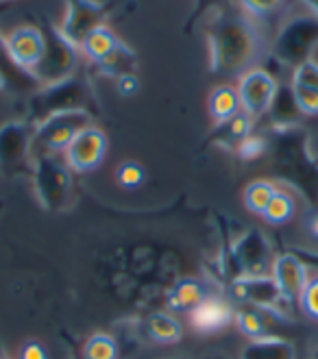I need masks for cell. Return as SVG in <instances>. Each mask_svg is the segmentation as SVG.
Here are the masks:
<instances>
[{
  "label": "cell",
  "mask_w": 318,
  "mask_h": 359,
  "mask_svg": "<svg viewBox=\"0 0 318 359\" xmlns=\"http://www.w3.org/2000/svg\"><path fill=\"white\" fill-rule=\"evenodd\" d=\"M86 359H118V342L107 333H94L83 351Z\"/></svg>",
  "instance_id": "24"
},
{
  "label": "cell",
  "mask_w": 318,
  "mask_h": 359,
  "mask_svg": "<svg viewBox=\"0 0 318 359\" xmlns=\"http://www.w3.org/2000/svg\"><path fill=\"white\" fill-rule=\"evenodd\" d=\"M236 90L240 96L242 111L251 120L268 114L279 94L277 81L264 68H251L244 74H240V83Z\"/></svg>",
  "instance_id": "8"
},
{
  "label": "cell",
  "mask_w": 318,
  "mask_h": 359,
  "mask_svg": "<svg viewBox=\"0 0 318 359\" xmlns=\"http://www.w3.org/2000/svg\"><path fill=\"white\" fill-rule=\"evenodd\" d=\"M274 194H277V187L270 181H253L244 192V205L253 214L264 216V211Z\"/></svg>",
  "instance_id": "22"
},
{
  "label": "cell",
  "mask_w": 318,
  "mask_h": 359,
  "mask_svg": "<svg viewBox=\"0 0 318 359\" xmlns=\"http://www.w3.org/2000/svg\"><path fill=\"white\" fill-rule=\"evenodd\" d=\"M107 153V135H105L98 126H88L83 129L72 144L68 146L63 155H66V163L74 172H90L98 168Z\"/></svg>",
  "instance_id": "12"
},
{
  "label": "cell",
  "mask_w": 318,
  "mask_h": 359,
  "mask_svg": "<svg viewBox=\"0 0 318 359\" xmlns=\"http://www.w3.org/2000/svg\"><path fill=\"white\" fill-rule=\"evenodd\" d=\"M286 3H288V0H238L240 9L246 15L256 18V20H262L266 15L281 11L286 7Z\"/></svg>",
  "instance_id": "27"
},
{
  "label": "cell",
  "mask_w": 318,
  "mask_h": 359,
  "mask_svg": "<svg viewBox=\"0 0 318 359\" xmlns=\"http://www.w3.org/2000/svg\"><path fill=\"white\" fill-rule=\"evenodd\" d=\"M33 183L39 205L48 211H66L72 205V177L53 153L33 151Z\"/></svg>",
  "instance_id": "3"
},
{
  "label": "cell",
  "mask_w": 318,
  "mask_h": 359,
  "mask_svg": "<svg viewBox=\"0 0 318 359\" xmlns=\"http://www.w3.org/2000/svg\"><path fill=\"white\" fill-rule=\"evenodd\" d=\"M66 111H90L94 114V94L86 76H70L66 81L44 86L33 94L27 109V122L37 126L51 116Z\"/></svg>",
  "instance_id": "2"
},
{
  "label": "cell",
  "mask_w": 318,
  "mask_h": 359,
  "mask_svg": "<svg viewBox=\"0 0 318 359\" xmlns=\"http://www.w3.org/2000/svg\"><path fill=\"white\" fill-rule=\"evenodd\" d=\"M303 3L307 5V9L318 18V0H303Z\"/></svg>",
  "instance_id": "34"
},
{
  "label": "cell",
  "mask_w": 318,
  "mask_h": 359,
  "mask_svg": "<svg viewBox=\"0 0 318 359\" xmlns=\"http://www.w3.org/2000/svg\"><path fill=\"white\" fill-rule=\"evenodd\" d=\"M118 44H120V39L114 35V31L107 25H105V27L96 29L94 33H90L86 37V41L81 44V53L86 55L88 59H92L98 66L102 59H107L114 53V48Z\"/></svg>",
  "instance_id": "20"
},
{
  "label": "cell",
  "mask_w": 318,
  "mask_h": 359,
  "mask_svg": "<svg viewBox=\"0 0 318 359\" xmlns=\"http://www.w3.org/2000/svg\"><path fill=\"white\" fill-rule=\"evenodd\" d=\"M107 18L110 7L96 0H66V18L59 29L77 48H81L90 33L107 25Z\"/></svg>",
  "instance_id": "10"
},
{
  "label": "cell",
  "mask_w": 318,
  "mask_h": 359,
  "mask_svg": "<svg viewBox=\"0 0 318 359\" xmlns=\"http://www.w3.org/2000/svg\"><path fill=\"white\" fill-rule=\"evenodd\" d=\"M7 86V81H5V74H3V70H0V90H3Z\"/></svg>",
  "instance_id": "36"
},
{
  "label": "cell",
  "mask_w": 318,
  "mask_h": 359,
  "mask_svg": "<svg viewBox=\"0 0 318 359\" xmlns=\"http://www.w3.org/2000/svg\"><path fill=\"white\" fill-rule=\"evenodd\" d=\"M98 68L102 74H107L112 79H120V76H126V74H135L138 70V55L133 53L131 46H126L124 41H120V44L114 48V53L102 59L98 63Z\"/></svg>",
  "instance_id": "19"
},
{
  "label": "cell",
  "mask_w": 318,
  "mask_h": 359,
  "mask_svg": "<svg viewBox=\"0 0 318 359\" xmlns=\"http://www.w3.org/2000/svg\"><path fill=\"white\" fill-rule=\"evenodd\" d=\"M266 151V140L258 133H249L238 142V155L242 159H258Z\"/></svg>",
  "instance_id": "29"
},
{
  "label": "cell",
  "mask_w": 318,
  "mask_h": 359,
  "mask_svg": "<svg viewBox=\"0 0 318 359\" xmlns=\"http://www.w3.org/2000/svg\"><path fill=\"white\" fill-rule=\"evenodd\" d=\"M316 46H318V18L314 13H301V15H292L279 29L277 37L270 44V50L284 66L296 70L301 63L312 59Z\"/></svg>",
  "instance_id": "4"
},
{
  "label": "cell",
  "mask_w": 318,
  "mask_h": 359,
  "mask_svg": "<svg viewBox=\"0 0 318 359\" xmlns=\"http://www.w3.org/2000/svg\"><path fill=\"white\" fill-rule=\"evenodd\" d=\"M272 279L284 297H288L290 301H299L310 281L307 266L296 255H290V252L277 255L272 262Z\"/></svg>",
  "instance_id": "13"
},
{
  "label": "cell",
  "mask_w": 318,
  "mask_h": 359,
  "mask_svg": "<svg viewBox=\"0 0 318 359\" xmlns=\"http://www.w3.org/2000/svg\"><path fill=\"white\" fill-rule=\"evenodd\" d=\"M290 92H292V100H294V104H296V109H299L301 114L318 116V92H316V90L303 86V83L292 81Z\"/></svg>",
  "instance_id": "26"
},
{
  "label": "cell",
  "mask_w": 318,
  "mask_h": 359,
  "mask_svg": "<svg viewBox=\"0 0 318 359\" xmlns=\"http://www.w3.org/2000/svg\"><path fill=\"white\" fill-rule=\"evenodd\" d=\"M292 81L303 83V86H307V88H312V90L318 92V63H316L314 59L301 63V66L294 70Z\"/></svg>",
  "instance_id": "31"
},
{
  "label": "cell",
  "mask_w": 318,
  "mask_h": 359,
  "mask_svg": "<svg viewBox=\"0 0 318 359\" xmlns=\"http://www.w3.org/2000/svg\"><path fill=\"white\" fill-rule=\"evenodd\" d=\"M233 320H236L238 329H240L246 337H251V340H256V337L266 335V323H264V318H262V311H260V309H253V307L249 309V307H244V309L236 311V316H233Z\"/></svg>",
  "instance_id": "25"
},
{
  "label": "cell",
  "mask_w": 318,
  "mask_h": 359,
  "mask_svg": "<svg viewBox=\"0 0 318 359\" xmlns=\"http://www.w3.org/2000/svg\"><path fill=\"white\" fill-rule=\"evenodd\" d=\"M94 114L90 111H66L46 118L35 126L33 135V151L37 153H59L66 151L72 144V140L83 131L92 126Z\"/></svg>",
  "instance_id": "7"
},
{
  "label": "cell",
  "mask_w": 318,
  "mask_h": 359,
  "mask_svg": "<svg viewBox=\"0 0 318 359\" xmlns=\"http://www.w3.org/2000/svg\"><path fill=\"white\" fill-rule=\"evenodd\" d=\"M205 299H207L205 285L194 279H183L168 292V305H171V309H177V311H192Z\"/></svg>",
  "instance_id": "18"
},
{
  "label": "cell",
  "mask_w": 318,
  "mask_h": 359,
  "mask_svg": "<svg viewBox=\"0 0 318 359\" xmlns=\"http://www.w3.org/2000/svg\"><path fill=\"white\" fill-rule=\"evenodd\" d=\"M0 3H5V0H0Z\"/></svg>",
  "instance_id": "38"
},
{
  "label": "cell",
  "mask_w": 318,
  "mask_h": 359,
  "mask_svg": "<svg viewBox=\"0 0 318 359\" xmlns=\"http://www.w3.org/2000/svg\"><path fill=\"white\" fill-rule=\"evenodd\" d=\"M41 31H44L46 48H44V57H41L39 66L31 72V79H35L41 86H53V83L74 76L81 48H77L72 41L61 33L59 27L46 25Z\"/></svg>",
  "instance_id": "5"
},
{
  "label": "cell",
  "mask_w": 318,
  "mask_h": 359,
  "mask_svg": "<svg viewBox=\"0 0 318 359\" xmlns=\"http://www.w3.org/2000/svg\"><path fill=\"white\" fill-rule=\"evenodd\" d=\"M0 359H7V357H5V355H0Z\"/></svg>",
  "instance_id": "37"
},
{
  "label": "cell",
  "mask_w": 318,
  "mask_h": 359,
  "mask_svg": "<svg viewBox=\"0 0 318 359\" xmlns=\"http://www.w3.org/2000/svg\"><path fill=\"white\" fill-rule=\"evenodd\" d=\"M236 255L238 262L242 264L244 272L242 277H256V274H264V268L268 264V246L262 240V236L258 231L244 236L238 244H236Z\"/></svg>",
  "instance_id": "15"
},
{
  "label": "cell",
  "mask_w": 318,
  "mask_h": 359,
  "mask_svg": "<svg viewBox=\"0 0 318 359\" xmlns=\"http://www.w3.org/2000/svg\"><path fill=\"white\" fill-rule=\"evenodd\" d=\"M20 359H48V353L39 342H27L20 351Z\"/></svg>",
  "instance_id": "33"
},
{
  "label": "cell",
  "mask_w": 318,
  "mask_h": 359,
  "mask_svg": "<svg viewBox=\"0 0 318 359\" xmlns=\"http://www.w3.org/2000/svg\"><path fill=\"white\" fill-rule=\"evenodd\" d=\"M209 111L211 118L216 120V124H225L231 118H236L238 114H242V104H240V96L238 90L231 86H220L211 92L209 98Z\"/></svg>",
  "instance_id": "17"
},
{
  "label": "cell",
  "mask_w": 318,
  "mask_h": 359,
  "mask_svg": "<svg viewBox=\"0 0 318 359\" xmlns=\"http://www.w3.org/2000/svg\"><path fill=\"white\" fill-rule=\"evenodd\" d=\"M116 179L122 187L126 189H135L138 185H142L144 181V168L135 161H124L118 165V172H116Z\"/></svg>",
  "instance_id": "28"
},
{
  "label": "cell",
  "mask_w": 318,
  "mask_h": 359,
  "mask_svg": "<svg viewBox=\"0 0 318 359\" xmlns=\"http://www.w3.org/2000/svg\"><path fill=\"white\" fill-rule=\"evenodd\" d=\"M0 46H3L11 63H15L20 70L31 76V72L39 66L41 57H44L46 39H44V31L39 27L27 25V27H18L5 35L0 33Z\"/></svg>",
  "instance_id": "9"
},
{
  "label": "cell",
  "mask_w": 318,
  "mask_h": 359,
  "mask_svg": "<svg viewBox=\"0 0 318 359\" xmlns=\"http://www.w3.org/2000/svg\"><path fill=\"white\" fill-rule=\"evenodd\" d=\"M242 359H296V353L290 342L279 340V337L262 335L244 346Z\"/></svg>",
  "instance_id": "16"
},
{
  "label": "cell",
  "mask_w": 318,
  "mask_h": 359,
  "mask_svg": "<svg viewBox=\"0 0 318 359\" xmlns=\"http://www.w3.org/2000/svg\"><path fill=\"white\" fill-rule=\"evenodd\" d=\"M233 297L251 307L277 311L281 316L286 309L281 305L294 303L288 297H284L272 277H264V274H256V277H238L233 281Z\"/></svg>",
  "instance_id": "11"
},
{
  "label": "cell",
  "mask_w": 318,
  "mask_h": 359,
  "mask_svg": "<svg viewBox=\"0 0 318 359\" xmlns=\"http://www.w3.org/2000/svg\"><path fill=\"white\" fill-rule=\"evenodd\" d=\"M296 211V205H294V198L288 196L281 189H277V194L272 196V201L268 203L266 211H264V220L270 222V224H286Z\"/></svg>",
  "instance_id": "23"
},
{
  "label": "cell",
  "mask_w": 318,
  "mask_h": 359,
  "mask_svg": "<svg viewBox=\"0 0 318 359\" xmlns=\"http://www.w3.org/2000/svg\"><path fill=\"white\" fill-rule=\"evenodd\" d=\"M173 359H177V357H173Z\"/></svg>",
  "instance_id": "39"
},
{
  "label": "cell",
  "mask_w": 318,
  "mask_h": 359,
  "mask_svg": "<svg viewBox=\"0 0 318 359\" xmlns=\"http://www.w3.org/2000/svg\"><path fill=\"white\" fill-rule=\"evenodd\" d=\"M233 316L236 313L227 301L218 297H207L199 307L190 311V323H192V329L201 333H214L225 329L233 320Z\"/></svg>",
  "instance_id": "14"
},
{
  "label": "cell",
  "mask_w": 318,
  "mask_h": 359,
  "mask_svg": "<svg viewBox=\"0 0 318 359\" xmlns=\"http://www.w3.org/2000/svg\"><path fill=\"white\" fill-rule=\"evenodd\" d=\"M35 126L27 120H9L0 126V175L18 177L33 170Z\"/></svg>",
  "instance_id": "6"
},
{
  "label": "cell",
  "mask_w": 318,
  "mask_h": 359,
  "mask_svg": "<svg viewBox=\"0 0 318 359\" xmlns=\"http://www.w3.org/2000/svg\"><path fill=\"white\" fill-rule=\"evenodd\" d=\"M209 72L214 74H244L264 57L266 37L256 18L238 13H223L207 31Z\"/></svg>",
  "instance_id": "1"
},
{
  "label": "cell",
  "mask_w": 318,
  "mask_h": 359,
  "mask_svg": "<svg viewBox=\"0 0 318 359\" xmlns=\"http://www.w3.org/2000/svg\"><path fill=\"white\" fill-rule=\"evenodd\" d=\"M303 311L310 316V318L318 320V277L310 279L303 294H301V299H299Z\"/></svg>",
  "instance_id": "30"
},
{
  "label": "cell",
  "mask_w": 318,
  "mask_h": 359,
  "mask_svg": "<svg viewBox=\"0 0 318 359\" xmlns=\"http://www.w3.org/2000/svg\"><path fill=\"white\" fill-rule=\"evenodd\" d=\"M116 88H118L120 96H135L140 90V81L135 74H126V76L116 79Z\"/></svg>",
  "instance_id": "32"
},
{
  "label": "cell",
  "mask_w": 318,
  "mask_h": 359,
  "mask_svg": "<svg viewBox=\"0 0 318 359\" xmlns=\"http://www.w3.org/2000/svg\"><path fill=\"white\" fill-rule=\"evenodd\" d=\"M310 231H312L314 236H318V214L310 220Z\"/></svg>",
  "instance_id": "35"
},
{
  "label": "cell",
  "mask_w": 318,
  "mask_h": 359,
  "mask_svg": "<svg viewBox=\"0 0 318 359\" xmlns=\"http://www.w3.org/2000/svg\"><path fill=\"white\" fill-rule=\"evenodd\" d=\"M146 329L151 340L157 344H175L181 340V323L175 318V316L166 313V311H157L151 318L146 320Z\"/></svg>",
  "instance_id": "21"
}]
</instances>
